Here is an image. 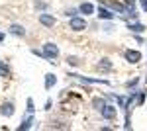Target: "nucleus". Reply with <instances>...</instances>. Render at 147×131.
Returning a JSON list of instances; mask_svg holds the SVG:
<instances>
[{
    "label": "nucleus",
    "instance_id": "f257e3e1",
    "mask_svg": "<svg viewBox=\"0 0 147 131\" xmlns=\"http://www.w3.org/2000/svg\"><path fill=\"white\" fill-rule=\"evenodd\" d=\"M43 55H45L47 59H51V63H53V59L59 57V47L55 43H45L43 45Z\"/></svg>",
    "mask_w": 147,
    "mask_h": 131
},
{
    "label": "nucleus",
    "instance_id": "f03ea898",
    "mask_svg": "<svg viewBox=\"0 0 147 131\" xmlns=\"http://www.w3.org/2000/svg\"><path fill=\"white\" fill-rule=\"evenodd\" d=\"M69 26H71V30H73V32H82V30H86V20L75 16V18H71Z\"/></svg>",
    "mask_w": 147,
    "mask_h": 131
},
{
    "label": "nucleus",
    "instance_id": "7ed1b4c3",
    "mask_svg": "<svg viewBox=\"0 0 147 131\" xmlns=\"http://www.w3.org/2000/svg\"><path fill=\"white\" fill-rule=\"evenodd\" d=\"M125 61H127V63H139V61H141V53L127 49V51H125Z\"/></svg>",
    "mask_w": 147,
    "mask_h": 131
},
{
    "label": "nucleus",
    "instance_id": "20e7f679",
    "mask_svg": "<svg viewBox=\"0 0 147 131\" xmlns=\"http://www.w3.org/2000/svg\"><path fill=\"white\" fill-rule=\"evenodd\" d=\"M102 118H106V120H114L116 118V108L114 106H104V108L100 110Z\"/></svg>",
    "mask_w": 147,
    "mask_h": 131
},
{
    "label": "nucleus",
    "instance_id": "39448f33",
    "mask_svg": "<svg viewBox=\"0 0 147 131\" xmlns=\"http://www.w3.org/2000/svg\"><path fill=\"white\" fill-rule=\"evenodd\" d=\"M39 22L43 24V26H47V28H51L55 24V18L51 14H39Z\"/></svg>",
    "mask_w": 147,
    "mask_h": 131
},
{
    "label": "nucleus",
    "instance_id": "423d86ee",
    "mask_svg": "<svg viewBox=\"0 0 147 131\" xmlns=\"http://www.w3.org/2000/svg\"><path fill=\"white\" fill-rule=\"evenodd\" d=\"M98 18H100V20H112L114 14L108 10V8H104V6H98Z\"/></svg>",
    "mask_w": 147,
    "mask_h": 131
},
{
    "label": "nucleus",
    "instance_id": "0eeeda50",
    "mask_svg": "<svg viewBox=\"0 0 147 131\" xmlns=\"http://www.w3.org/2000/svg\"><path fill=\"white\" fill-rule=\"evenodd\" d=\"M10 33H14V35H26V30H24V26H20V24H12Z\"/></svg>",
    "mask_w": 147,
    "mask_h": 131
},
{
    "label": "nucleus",
    "instance_id": "6e6552de",
    "mask_svg": "<svg viewBox=\"0 0 147 131\" xmlns=\"http://www.w3.org/2000/svg\"><path fill=\"white\" fill-rule=\"evenodd\" d=\"M127 30L129 32H134V33H141V32H145V26L143 24H127Z\"/></svg>",
    "mask_w": 147,
    "mask_h": 131
},
{
    "label": "nucleus",
    "instance_id": "1a4fd4ad",
    "mask_svg": "<svg viewBox=\"0 0 147 131\" xmlns=\"http://www.w3.org/2000/svg\"><path fill=\"white\" fill-rule=\"evenodd\" d=\"M79 10L82 12L84 16H86V14H92V12H94V6H92L90 2H82V4H80V8H79Z\"/></svg>",
    "mask_w": 147,
    "mask_h": 131
},
{
    "label": "nucleus",
    "instance_id": "9d476101",
    "mask_svg": "<svg viewBox=\"0 0 147 131\" xmlns=\"http://www.w3.org/2000/svg\"><path fill=\"white\" fill-rule=\"evenodd\" d=\"M0 112H2V116H6V118H10L12 114H14V106H12L10 102H8V104H4V106L0 108Z\"/></svg>",
    "mask_w": 147,
    "mask_h": 131
},
{
    "label": "nucleus",
    "instance_id": "9b49d317",
    "mask_svg": "<svg viewBox=\"0 0 147 131\" xmlns=\"http://www.w3.org/2000/svg\"><path fill=\"white\" fill-rule=\"evenodd\" d=\"M98 69H102V71H110V69H112V61H110V59H102L100 63H98Z\"/></svg>",
    "mask_w": 147,
    "mask_h": 131
},
{
    "label": "nucleus",
    "instance_id": "f8f14e48",
    "mask_svg": "<svg viewBox=\"0 0 147 131\" xmlns=\"http://www.w3.org/2000/svg\"><path fill=\"white\" fill-rule=\"evenodd\" d=\"M55 82H57L55 75H45V88H47V90H49V88L53 86V84H55Z\"/></svg>",
    "mask_w": 147,
    "mask_h": 131
},
{
    "label": "nucleus",
    "instance_id": "ddd939ff",
    "mask_svg": "<svg viewBox=\"0 0 147 131\" xmlns=\"http://www.w3.org/2000/svg\"><path fill=\"white\" fill-rule=\"evenodd\" d=\"M32 123H34V118H28V120L20 125V131H22V129H30V127H32Z\"/></svg>",
    "mask_w": 147,
    "mask_h": 131
},
{
    "label": "nucleus",
    "instance_id": "4468645a",
    "mask_svg": "<svg viewBox=\"0 0 147 131\" xmlns=\"http://www.w3.org/2000/svg\"><path fill=\"white\" fill-rule=\"evenodd\" d=\"M8 75V65L6 63H0V78H4Z\"/></svg>",
    "mask_w": 147,
    "mask_h": 131
},
{
    "label": "nucleus",
    "instance_id": "2eb2a0df",
    "mask_svg": "<svg viewBox=\"0 0 147 131\" xmlns=\"http://www.w3.org/2000/svg\"><path fill=\"white\" fill-rule=\"evenodd\" d=\"M92 104H94V108H96V110H102L104 106H106V104H104V100H100V98H96Z\"/></svg>",
    "mask_w": 147,
    "mask_h": 131
},
{
    "label": "nucleus",
    "instance_id": "dca6fc26",
    "mask_svg": "<svg viewBox=\"0 0 147 131\" xmlns=\"http://www.w3.org/2000/svg\"><path fill=\"white\" fill-rule=\"evenodd\" d=\"M26 106H28V108H26V110H28V114H32V112H34V100H32V98H28V102H26Z\"/></svg>",
    "mask_w": 147,
    "mask_h": 131
},
{
    "label": "nucleus",
    "instance_id": "f3484780",
    "mask_svg": "<svg viewBox=\"0 0 147 131\" xmlns=\"http://www.w3.org/2000/svg\"><path fill=\"white\" fill-rule=\"evenodd\" d=\"M67 63H69V65H73V67H77V65H79V59H77V57H67Z\"/></svg>",
    "mask_w": 147,
    "mask_h": 131
},
{
    "label": "nucleus",
    "instance_id": "a211bd4d",
    "mask_svg": "<svg viewBox=\"0 0 147 131\" xmlns=\"http://www.w3.org/2000/svg\"><path fill=\"white\" fill-rule=\"evenodd\" d=\"M139 4H141V8H143V12H147V0H139Z\"/></svg>",
    "mask_w": 147,
    "mask_h": 131
},
{
    "label": "nucleus",
    "instance_id": "6ab92c4d",
    "mask_svg": "<svg viewBox=\"0 0 147 131\" xmlns=\"http://www.w3.org/2000/svg\"><path fill=\"white\" fill-rule=\"evenodd\" d=\"M136 84H137V78H131V80L127 82V86H129V88H131V86H136Z\"/></svg>",
    "mask_w": 147,
    "mask_h": 131
},
{
    "label": "nucleus",
    "instance_id": "aec40b11",
    "mask_svg": "<svg viewBox=\"0 0 147 131\" xmlns=\"http://www.w3.org/2000/svg\"><path fill=\"white\" fill-rule=\"evenodd\" d=\"M75 14H77V10H73V8L67 10V16H71V18H75Z\"/></svg>",
    "mask_w": 147,
    "mask_h": 131
},
{
    "label": "nucleus",
    "instance_id": "412c9836",
    "mask_svg": "<svg viewBox=\"0 0 147 131\" xmlns=\"http://www.w3.org/2000/svg\"><path fill=\"white\" fill-rule=\"evenodd\" d=\"M2 39H4V33H0V41H2Z\"/></svg>",
    "mask_w": 147,
    "mask_h": 131
}]
</instances>
